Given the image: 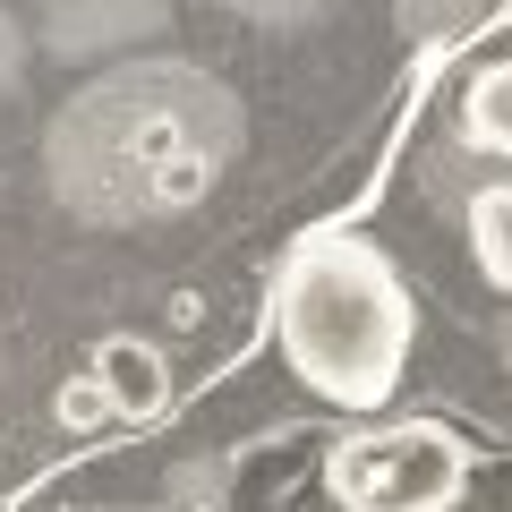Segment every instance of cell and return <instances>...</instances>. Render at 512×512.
I'll return each instance as SVG.
<instances>
[{"label":"cell","mask_w":512,"mask_h":512,"mask_svg":"<svg viewBox=\"0 0 512 512\" xmlns=\"http://www.w3.org/2000/svg\"><path fill=\"white\" fill-rule=\"evenodd\" d=\"M274 342L308 393L342 410H384L419 342V308L376 239L308 231L274 274Z\"/></svg>","instance_id":"obj_1"},{"label":"cell","mask_w":512,"mask_h":512,"mask_svg":"<svg viewBox=\"0 0 512 512\" xmlns=\"http://www.w3.org/2000/svg\"><path fill=\"white\" fill-rule=\"evenodd\" d=\"M325 487L342 512H453L470 487V444L444 419H402L333 444Z\"/></svg>","instance_id":"obj_2"},{"label":"cell","mask_w":512,"mask_h":512,"mask_svg":"<svg viewBox=\"0 0 512 512\" xmlns=\"http://www.w3.org/2000/svg\"><path fill=\"white\" fill-rule=\"evenodd\" d=\"M86 376L103 384L111 419H128V427L163 419V402H171V359H163L154 342H137V333H103V342H94V367H86Z\"/></svg>","instance_id":"obj_3"},{"label":"cell","mask_w":512,"mask_h":512,"mask_svg":"<svg viewBox=\"0 0 512 512\" xmlns=\"http://www.w3.org/2000/svg\"><path fill=\"white\" fill-rule=\"evenodd\" d=\"M461 137L478 154H495V163H512V60H495V69L470 77V94H461Z\"/></svg>","instance_id":"obj_4"},{"label":"cell","mask_w":512,"mask_h":512,"mask_svg":"<svg viewBox=\"0 0 512 512\" xmlns=\"http://www.w3.org/2000/svg\"><path fill=\"white\" fill-rule=\"evenodd\" d=\"M470 248H478V274H487L495 291H512V180L478 188V205H470Z\"/></svg>","instance_id":"obj_5"},{"label":"cell","mask_w":512,"mask_h":512,"mask_svg":"<svg viewBox=\"0 0 512 512\" xmlns=\"http://www.w3.org/2000/svg\"><path fill=\"white\" fill-rule=\"evenodd\" d=\"M60 419H69V427H94V419H111V402H103V384H69V393H60Z\"/></svg>","instance_id":"obj_6"},{"label":"cell","mask_w":512,"mask_h":512,"mask_svg":"<svg viewBox=\"0 0 512 512\" xmlns=\"http://www.w3.org/2000/svg\"><path fill=\"white\" fill-rule=\"evenodd\" d=\"M504 359H512V342H504Z\"/></svg>","instance_id":"obj_7"}]
</instances>
